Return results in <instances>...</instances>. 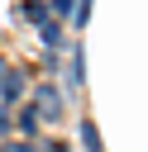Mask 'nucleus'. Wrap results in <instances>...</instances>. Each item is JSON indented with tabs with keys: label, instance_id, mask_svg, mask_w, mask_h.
<instances>
[{
	"label": "nucleus",
	"instance_id": "7ed1b4c3",
	"mask_svg": "<svg viewBox=\"0 0 148 152\" xmlns=\"http://www.w3.org/2000/svg\"><path fill=\"white\" fill-rule=\"evenodd\" d=\"M67 86H86V57H81V43L72 48V57H67Z\"/></svg>",
	"mask_w": 148,
	"mask_h": 152
},
{
	"label": "nucleus",
	"instance_id": "f8f14e48",
	"mask_svg": "<svg viewBox=\"0 0 148 152\" xmlns=\"http://www.w3.org/2000/svg\"><path fill=\"white\" fill-rule=\"evenodd\" d=\"M5 71H10V66H5V57H0V76H5Z\"/></svg>",
	"mask_w": 148,
	"mask_h": 152
},
{
	"label": "nucleus",
	"instance_id": "6e6552de",
	"mask_svg": "<svg viewBox=\"0 0 148 152\" xmlns=\"http://www.w3.org/2000/svg\"><path fill=\"white\" fill-rule=\"evenodd\" d=\"M0 152H33V142H0Z\"/></svg>",
	"mask_w": 148,
	"mask_h": 152
},
{
	"label": "nucleus",
	"instance_id": "9b49d317",
	"mask_svg": "<svg viewBox=\"0 0 148 152\" xmlns=\"http://www.w3.org/2000/svg\"><path fill=\"white\" fill-rule=\"evenodd\" d=\"M5 133H10V114L0 109V138H5Z\"/></svg>",
	"mask_w": 148,
	"mask_h": 152
},
{
	"label": "nucleus",
	"instance_id": "9d476101",
	"mask_svg": "<svg viewBox=\"0 0 148 152\" xmlns=\"http://www.w3.org/2000/svg\"><path fill=\"white\" fill-rule=\"evenodd\" d=\"M43 152H72V147H67V142H48Z\"/></svg>",
	"mask_w": 148,
	"mask_h": 152
},
{
	"label": "nucleus",
	"instance_id": "f257e3e1",
	"mask_svg": "<svg viewBox=\"0 0 148 152\" xmlns=\"http://www.w3.org/2000/svg\"><path fill=\"white\" fill-rule=\"evenodd\" d=\"M33 109H38V119H43V124H57V119H62V109H67V104H62V90H57V86H48V81H38V90H33Z\"/></svg>",
	"mask_w": 148,
	"mask_h": 152
},
{
	"label": "nucleus",
	"instance_id": "1a4fd4ad",
	"mask_svg": "<svg viewBox=\"0 0 148 152\" xmlns=\"http://www.w3.org/2000/svg\"><path fill=\"white\" fill-rule=\"evenodd\" d=\"M86 14H91V0H81V5H76V24H86Z\"/></svg>",
	"mask_w": 148,
	"mask_h": 152
},
{
	"label": "nucleus",
	"instance_id": "0eeeda50",
	"mask_svg": "<svg viewBox=\"0 0 148 152\" xmlns=\"http://www.w3.org/2000/svg\"><path fill=\"white\" fill-rule=\"evenodd\" d=\"M19 128H24V133H33V128H38V109H33V104L24 109V119H19Z\"/></svg>",
	"mask_w": 148,
	"mask_h": 152
},
{
	"label": "nucleus",
	"instance_id": "39448f33",
	"mask_svg": "<svg viewBox=\"0 0 148 152\" xmlns=\"http://www.w3.org/2000/svg\"><path fill=\"white\" fill-rule=\"evenodd\" d=\"M76 133H81V147H86V152H100V133H95V124H91V119H81V124H76Z\"/></svg>",
	"mask_w": 148,
	"mask_h": 152
},
{
	"label": "nucleus",
	"instance_id": "20e7f679",
	"mask_svg": "<svg viewBox=\"0 0 148 152\" xmlns=\"http://www.w3.org/2000/svg\"><path fill=\"white\" fill-rule=\"evenodd\" d=\"M19 14H24L29 24H48V14H53V10H48V0H24V5H19Z\"/></svg>",
	"mask_w": 148,
	"mask_h": 152
},
{
	"label": "nucleus",
	"instance_id": "423d86ee",
	"mask_svg": "<svg viewBox=\"0 0 148 152\" xmlns=\"http://www.w3.org/2000/svg\"><path fill=\"white\" fill-rule=\"evenodd\" d=\"M43 48H48V57H57V48H62V28L57 24H43Z\"/></svg>",
	"mask_w": 148,
	"mask_h": 152
},
{
	"label": "nucleus",
	"instance_id": "f03ea898",
	"mask_svg": "<svg viewBox=\"0 0 148 152\" xmlns=\"http://www.w3.org/2000/svg\"><path fill=\"white\" fill-rule=\"evenodd\" d=\"M24 95H29V76L24 71H5L0 76V109L14 104V100H24Z\"/></svg>",
	"mask_w": 148,
	"mask_h": 152
}]
</instances>
